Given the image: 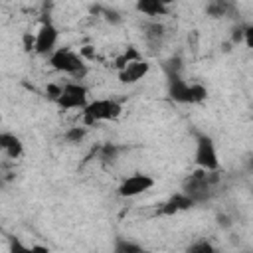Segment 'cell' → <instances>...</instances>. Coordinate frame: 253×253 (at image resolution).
Returning <instances> with one entry per match:
<instances>
[{
	"label": "cell",
	"instance_id": "cell-1",
	"mask_svg": "<svg viewBox=\"0 0 253 253\" xmlns=\"http://www.w3.org/2000/svg\"><path fill=\"white\" fill-rule=\"evenodd\" d=\"M166 87H168V97L182 105H198L208 97V89L202 83L186 81L174 67L166 69Z\"/></svg>",
	"mask_w": 253,
	"mask_h": 253
},
{
	"label": "cell",
	"instance_id": "cell-2",
	"mask_svg": "<svg viewBox=\"0 0 253 253\" xmlns=\"http://www.w3.org/2000/svg\"><path fill=\"white\" fill-rule=\"evenodd\" d=\"M217 182H219L217 170H204V168H198L194 174H190V176L184 180L182 190H184L186 194H190V196L196 200V204H200V202H206V200L211 198V194H213Z\"/></svg>",
	"mask_w": 253,
	"mask_h": 253
},
{
	"label": "cell",
	"instance_id": "cell-3",
	"mask_svg": "<svg viewBox=\"0 0 253 253\" xmlns=\"http://www.w3.org/2000/svg\"><path fill=\"white\" fill-rule=\"evenodd\" d=\"M47 61L51 69L71 75V77H83L87 73V63L81 53H75L71 47H55L49 55Z\"/></svg>",
	"mask_w": 253,
	"mask_h": 253
},
{
	"label": "cell",
	"instance_id": "cell-4",
	"mask_svg": "<svg viewBox=\"0 0 253 253\" xmlns=\"http://www.w3.org/2000/svg\"><path fill=\"white\" fill-rule=\"evenodd\" d=\"M123 113V105L117 99H95L89 101V105L81 111L83 125L93 126L103 121H117Z\"/></svg>",
	"mask_w": 253,
	"mask_h": 253
},
{
	"label": "cell",
	"instance_id": "cell-5",
	"mask_svg": "<svg viewBox=\"0 0 253 253\" xmlns=\"http://www.w3.org/2000/svg\"><path fill=\"white\" fill-rule=\"evenodd\" d=\"M87 95H89V89H87L83 83H79V81H69V83H65V85L61 87V95L55 99V103H57V107H59L61 111H71V109L83 111V109L89 105Z\"/></svg>",
	"mask_w": 253,
	"mask_h": 253
},
{
	"label": "cell",
	"instance_id": "cell-6",
	"mask_svg": "<svg viewBox=\"0 0 253 253\" xmlns=\"http://www.w3.org/2000/svg\"><path fill=\"white\" fill-rule=\"evenodd\" d=\"M194 160L198 168L204 170H219V158H217V148L215 142L210 134L206 132H196V152Z\"/></svg>",
	"mask_w": 253,
	"mask_h": 253
},
{
	"label": "cell",
	"instance_id": "cell-7",
	"mask_svg": "<svg viewBox=\"0 0 253 253\" xmlns=\"http://www.w3.org/2000/svg\"><path fill=\"white\" fill-rule=\"evenodd\" d=\"M154 186V178L148 176V174H142V172H134L130 176H126L119 188H117V194L121 198H134V196H140L144 192H148L150 188Z\"/></svg>",
	"mask_w": 253,
	"mask_h": 253
},
{
	"label": "cell",
	"instance_id": "cell-8",
	"mask_svg": "<svg viewBox=\"0 0 253 253\" xmlns=\"http://www.w3.org/2000/svg\"><path fill=\"white\" fill-rule=\"evenodd\" d=\"M57 38H59V32L55 28V24L45 18L42 24H40V30L36 34V53L38 55H49L55 45H57Z\"/></svg>",
	"mask_w": 253,
	"mask_h": 253
},
{
	"label": "cell",
	"instance_id": "cell-9",
	"mask_svg": "<svg viewBox=\"0 0 253 253\" xmlns=\"http://www.w3.org/2000/svg\"><path fill=\"white\" fill-rule=\"evenodd\" d=\"M150 71V63L142 57V59H136L128 65H125L123 69H119V81L125 83V85H132L140 79H144Z\"/></svg>",
	"mask_w": 253,
	"mask_h": 253
},
{
	"label": "cell",
	"instance_id": "cell-10",
	"mask_svg": "<svg viewBox=\"0 0 253 253\" xmlns=\"http://www.w3.org/2000/svg\"><path fill=\"white\" fill-rule=\"evenodd\" d=\"M196 206V200L190 196V194H186L184 190H180V192H176L174 196H170L168 200H166V204L162 206V213L164 215H174V213H178V211H186V210H190V208H194Z\"/></svg>",
	"mask_w": 253,
	"mask_h": 253
},
{
	"label": "cell",
	"instance_id": "cell-11",
	"mask_svg": "<svg viewBox=\"0 0 253 253\" xmlns=\"http://www.w3.org/2000/svg\"><path fill=\"white\" fill-rule=\"evenodd\" d=\"M0 148L8 158H20L24 154V142L12 132H0Z\"/></svg>",
	"mask_w": 253,
	"mask_h": 253
},
{
	"label": "cell",
	"instance_id": "cell-12",
	"mask_svg": "<svg viewBox=\"0 0 253 253\" xmlns=\"http://www.w3.org/2000/svg\"><path fill=\"white\" fill-rule=\"evenodd\" d=\"M134 8L138 14L148 18H160L168 14V6L164 4V0H136Z\"/></svg>",
	"mask_w": 253,
	"mask_h": 253
},
{
	"label": "cell",
	"instance_id": "cell-13",
	"mask_svg": "<svg viewBox=\"0 0 253 253\" xmlns=\"http://www.w3.org/2000/svg\"><path fill=\"white\" fill-rule=\"evenodd\" d=\"M233 10V4L229 0H210L206 6V14L210 18H225Z\"/></svg>",
	"mask_w": 253,
	"mask_h": 253
},
{
	"label": "cell",
	"instance_id": "cell-14",
	"mask_svg": "<svg viewBox=\"0 0 253 253\" xmlns=\"http://www.w3.org/2000/svg\"><path fill=\"white\" fill-rule=\"evenodd\" d=\"M136 59H142V53L134 47V45H126V49L115 59V67H117V71L119 69H123L125 65H128V63H132V61H136Z\"/></svg>",
	"mask_w": 253,
	"mask_h": 253
},
{
	"label": "cell",
	"instance_id": "cell-15",
	"mask_svg": "<svg viewBox=\"0 0 253 253\" xmlns=\"http://www.w3.org/2000/svg\"><path fill=\"white\" fill-rule=\"evenodd\" d=\"M164 26L162 24H158V22H152V24H148L146 26V40L150 42V43H160L162 42V38H164Z\"/></svg>",
	"mask_w": 253,
	"mask_h": 253
},
{
	"label": "cell",
	"instance_id": "cell-16",
	"mask_svg": "<svg viewBox=\"0 0 253 253\" xmlns=\"http://www.w3.org/2000/svg\"><path fill=\"white\" fill-rule=\"evenodd\" d=\"M85 134H87V126L83 125V126H69L63 136H65V140H69V142H81V140L85 138Z\"/></svg>",
	"mask_w": 253,
	"mask_h": 253
},
{
	"label": "cell",
	"instance_id": "cell-17",
	"mask_svg": "<svg viewBox=\"0 0 253 253\" xmlns=\"http://www.w3.org/2000/svg\"><path fill=\"white\" fill-rule=\"evenodd\" d=\"M115 251H117V253H138V251H142V247H140L138 243L119 239L117 245H115Z\"/></svg>",
	"mask_w": 253,
	"mask_h": 253
},
{
	"label": "cell",
	"instance_id": "cell-18",
	"mask_svg": "<svg viewBox=\"0 0 253 253\" xmlns=\"http://www.w3.org/2000/svg\"><path fill=\"white\" fill-rule=\"evenodd\" d=\"M188 251H192V253H211L213 251V245L210 241H198V243L190 245Z\"/></svg>",
	"mask_w": 253,
	"mask_h": 253
},
{
	"label": "cell",
	"instance_id": "cell-19",
	"mask_svg": "<svg viewBox=\"0 0 253 253\" xmlns=\"http://www.w3.org/2000/svg\"><path fill=\"white\" fill-rule=\"evenodd\" d=\"M117 146L115 144H105L103 148H101V158H105V160H115V156H117Z\"/></svg>",
	"mask_w": 253,
	"mask_h": 253
},
{
	"label": "cell",
	"instance_id": "cell-20",
	"mask_svg": "<svg viewBox=\"0 0 253 253\" xmlns=\"http://www.w3.org/2000/svg\"><path fill=\"white\" fill-rule=\"evenodd\" d=\"M243 43L249 49H253V24H249V26L243 28Z\"/></svg>",
	"mask_w": 253,
	"mask_h": 253
},
{
	"label": "cell",
	"instance_id": "cell-21",
	"mask_svg": "<svg viewBox=\"0 0 253 253\" xmlns=\"http://www.w3.org/2000/svg\"><path fill=\"white\" fill-rule=\"evenodd\" d=\"M24 49H26V51H34V49H36V36L24 34Z\"/></svg>",
	"mask_w": 253,
	"mask_h": 253
},
{
	"label": "cell",
	"instance_id": "cell-22",
	"mask_svg": "<svg viewBox=\"0 0 253 253\" xmlns=\"http://www.w3.org/2000/svg\"><path fill=\"white\" fill-rule=\"evenodd\" d=\"M105 20L111 22V24H119V22H121V16H119V12H115V10H105Z\"/></svg>",
	"mask_w": 253,
	"mask_h": 253
},
{
	"label": "cell",
	"instance_id": "cell-23",
	"mask_svg": "<svg viewBox=\"0 0 253 253\" xmlns=\"http://www.w3.org/2000/svg\"><path fill=\"white\" fill-rule=\"evenodd\" d=\"M61 87H63V85H53V83H51V85H47V95L55 101V99L61 95Z\"/></svg>",
	"mask_w": 253,
	"mask_h": 253
},
{
	"label": "cell",
	"instance_id": "cell-24",
	"mask_svg": "<svg viewBox=\"0 0 253 253\" xmlns=\"http://www.w3.org/2000/svg\"><path fill=\"white\" fill-rule=\"evenodd\" d=\"M231 40H233V42H243V28H237V30H233V34H231Z\"/></svg>",
	"mask_w": 253,
	"mask_h": 253
},
{
	"label": "cell",
	"instance_id": "cell-25",
	"mask_svg": "<svg viewBox=\"0 0 253 253\" xmlns=\"http://www.w3.org/2000/svg\"><path fill=\"white\" fill-rule=\"evenodd\" d=\"M247 168H249V170H253V154H251V156H249V160H247Z\"/></svg>",
	"mask_w": 253,
	"mask_h": 253
},
{
	"label": "cell",
	"instance_id": "cell-26",
	"mask_svg": "<svg viewBox=\"0 0 253 253\" xmlns=\"http://www.w3.org/2000/svg\"><path fill=\"white\" fill-rule=\"evenodd\" d=\"M172 2H174V0H164V4H166V6H168V4H172Z\"/></svg>",
	"mask_w": 253,
	"mask_h": 253
}]
</instances>
